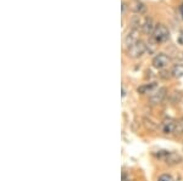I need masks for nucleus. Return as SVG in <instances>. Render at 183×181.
<instances>
[{
	"mask_svg": "<svg viewBox=\"0 0 183 181\" xmlns=\"http://www.w3.org/2000/svg\"><path fill=\"white\" fill-rule=\"evenodd\" d=\"M153 40L156 44H160V43H165L170 39V32L167 29L166 26L164 24H156V28L151 35Z\"/></svg>",
	"mask_w": 183,
	"mask_h": 181,
	"instance_id": "f257e3e1",
	"label": "nucleus"
},
{
	"mask_svg": "<svg viewBox=\"0 0 183 181\" xmlns=\"http://www.w3.org/2000/svg\"><path fill=\"white\" fill-rule=\"evenodd\" d=\"M147 51V45L144 42L138 40L129 50H127V56L131 58H139L140 56H143Z\"/></svg>",
	"mask_w": 183,
	"mask_h": 181,
	"instance_id": "f03ea898",
	"label": "nucleus"
},
{
	"mask_svg": "<svg viewBox=\"0 0 183 181\" xmlns=\"http://www.w3.org/2000/svg\"><path fill=\"white\" fill-rule=\"evenodd\" d=\"M170 62V57L164 54V53H160L158 55H155L153 61H151V64L154 68H158V69H164Z\"/></svg>",
	"mask_w": 183,
	"mask_h": 181,
	"instance_id": "7ed1b4c3",
	"label": "nucleus"
},
{
	"mask_svg": "<svg viewBox=\"0 0 183 181\" xmlns=\"http://www.w3.org/2000/svg\"><path fill=\"white\" fill-rule=\"evenodd\" d=\"M138 40H139V38H138V31L137 29H131L125 35V39H123V45H125L126 50H129Z\"/></svg>",
	"mask_w": 183,
	"mask_h": 181,
	"instance_id": "20e7f679",
	"label": "nucleus"
},
{
	"mask_svg": "<svg viewBox=\"0 0 183 181\" xmlns=\"http://www.w3.org/2000/svg\"><path fill=\"white\" fill-rule=\"evenodd\" d=\"M166 93H167L166 88H159L155 93H153L150 95L149 102L151 103V105H159V103H161L164 101V99L166 97Z\"/></svg>",
	"mask_w": 183,
	"mask_h": 181,
	"instance_id": "39448f33",
	"label": "nucleus"
},
{
	"mask_svg": "<svg viewBox=\"0 0 183 181\" xmlns=\"http://www.w3.org/2000/svg\"><path fill=\"white\" fill-rule=\"evenodd\" d=\"M155 28H156V24H155V22H154V20L151 17H145L144 20H143V24H142L140 29L144 34H147V35L153 34Z\"/></svg>",
	"mask_w": 183,
	"mask_h": 181,
	"instance_id": "423d86ee",
	"label": "nucleus"
},
{
	"mask_svg": "<svg viewBox=\"0 0 183 181\" xmlns=\"http://www.w3.org/2000/svg\"><path fill=\"white\" fill-rule=\"evenodd\" d=\"M164 162L168 165H176L182 162V156L176 152H167L166 157L164 158Z\"/></svg>",
	"mask_w": 183,
	"mask_h": 181,
	"instance_id": "0eeeda50",
	"label": "nucleus"
},
{
	"mask_svg": "<svg viewBox=\"0 0 183 181\" xmlns=\"http://www.w3.org/2000/svg\"><path fill=\"white\" fill-rule=\"evenodd\" d=\"M131 10H132L136 15L140 16L147 11V6L143 1H140V0H132V3H131Z\"/></svg>",
	"mask_w": 183,
	"mask_h": 181,
	"instance_id": "6e6552de",
	"label": "nucleus"
},
{
	"mask_svg": "<svg viewBox=\"0 0 183 181\" xmlns=\"http://www.w3.org/2000/svg\"><path fill=\"white\" fill-rule=\"evenodd\" d=\"M175 126H176V122L172 118H165L161 125L162 133L165 134H172L175 133Z\"/></svg>",
	"mask_w": 183,
	"mask_h": 181,
	"instance_id": "1a4fd4ad",
	"label": "nucleus"
},
{
	"mask_svg": "<svg viewBox=\"0 0 183 181\" xmlns=\"http://www.w3.org/2000/svg\"><path fill=\"white\" fill-rule=\"evenodd\" d=\"M156 88V83H148V84H142L140 86H138L137 89V93L140 95H144L148 94L150 91H153V89Z\"/></svg>",
	"mask_w": 183,
	"mask_h": 181,
	"instance_id": "9d476101",
	"label": "nucleus"
},
{
	"mask_svg": "<svg viewBox=\"0 0 183 181\" xmlns=\"http://www.w3.org/2000/svg\"><path fill=\"white\" fill-rule=\"evenodd\" d=\"M131 29H139L142 28V24H143V21L140 20V16L139 15H136V16H132V18H131Z\"/></svg>",
	"mask_w": 183,
	"mask_h": 181,
	"instance_id": "9b49d317",
	"label": "nucleus"
},
{
	"mask_svg": "<svg viewBox=\"0 0 183 181\" xmlns=\"http://www.w3.org/2000/svg\"><path fill=\"white\" fill-rule=\"evenodd\" d=\"M171 74L175 77V78H181L183 77V64H175L172 71H171Z\"/></svg>",
	"mask_w": 183,
	"mask_h": 181,
	"instance_id": "f8f14e48",
	"label": "nucleus"
},
{
	"mask_svg": "<svg viewBox=\"0 0 183 181\" xmlns=\"http://www.w3.org/2000/svg\"><path fill=\"white\" fill-rule=\"evenodd\" d=\"M175 134L176 135H183V117L176 120V126H175Z\"/></svg>",
	"mask_w": 183,
	"mask_h": 181,
	"instance_id": "ddd939ff",
	"label": "nucleus"
},
{
	"mask_svg": "<svg viewBox=\"0 0 183 181\" xmlns=\"http://www.w3.org/2000/svg\"><path fill=\"white\" fill-rule=\"evenodd\" d=\"M144 124L147 128H149L150 130H155L156 129V124L151 120V119H148V118H144Z\"/></svg>",
	"mask_w": 183,
	"mask_h": 181,
	"instance_id": "4468645a",
	"label": "nucleus"
},
{
	"mask_svg": "<svg viewBox=\"0 0 183 181\" xmlns=\"http://www.w3.org/2000/svg\"><path fill=\"white\" fill-rule=\"evenodd\" d=\"M158 181H173V179H172V176L170 174H161L159 176Z\"/></svg>",
	"mask_w": 183,
	"mask_h": 181,
	"instance_id": "2eb2a0df",
	"label": "nucleus"
},
{
	"mask_svg": "<svg viewBox=\"0 0 183 181\" xmlns=\"http://www.w3.org/2000/svg\"><path fill=\"white\" fill-rule=\"evenodd\" d=\"M121 10H122V15H125L126 11H127V3H126V1H122V7H121Z\"/></svg>",
	"mask_w": 183,
	"mask_h": 181,
	"instance_id": "dca6fc26",
	"label": "nucleus"
},
{
	"mask_svg": "<svg viewBox=\"0 0 183 181\" xmlns=\"http://www.w3.org/2000/svg\"><path fill=\"white\" fill-rule=\"evenodd\" d=\"M177 40H178V43H179L181 45H183V32H181V34L178 35V39H177Z\"/></svg>",
	"mask_w": 183,
	"mask_h": 181,
	"instance_id": "f3484780",
	"label": "nucleus"
},
{
	"mask_svg": "<svg viewBox=\"0 0 183 181\" xmlns=\"http://www.w3.org/2000/svg\"><path fill=\"white\" fill-rule=\"evenodd\" d=\"M122 181H131V180H129V177L127 176V174H125V173L122 174Z\"/></svg>",
	"mask_w": 183,
	"mask_h": 181,
	"instance_id": "a211bd4d",
	"label": "nucleus"
},
{
	"mask_svg": "<svg viewBox=\"0 0 183 181\" xmlns=\"http://www.w3.org/2000/svg\"><path fill=\"white\" fill-rule=\"evenodd\" d=\"M126 96V89H125V86H122V97H125Z\"/></svg>",
	"mask_w": 183,
	"mask_h": 181,
	"instance_id": "6ab92c4d",
	"label": "nucleus"
}]
</instances>
